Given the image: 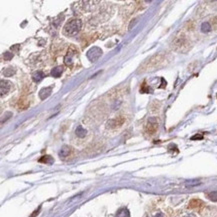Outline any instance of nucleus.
Here are the masks:
<instances>
[{
	"instance_id": "nucleus-1",
	"label": "nucleus",
	"mask_w": 217,
	"mask_h": 217,
	"mask_svg": "<svg viewBox=\"0 0 217 217\" xmlns=\"http://www.w3.org/2000/svg\"><path fill=\"white\" fill-rule=\"evenodd\" d=\"M82 23L79 19H73V20L67 22L66 25L64 26V33L66 35H74L79 32Z\"/></svg>"
},
{
	"instance_id": "nucleus-2",
	"label": "nucleus",
	"mask_w": 217,
	"mask_h": 217,
	"mask_svg": "<svg viewBox=\"0 0 217 217\" xmlns=\"http://www.w3.org/2000/svg\"><path fill=\"white\" fill-rule=\"evenodd\" d=\"M157 129H158L157 119L154 117L150 118V119L148 120L147 124H146V132L148 134H150V135H152V134H154L156 131H157Z\"/></svg>"
},
{
	"instance_id": "nucleus-3",
	"label": "nucleus",
	"mask_w": 217,
	"mask_h": 217,
	"mask_svg": "<svg viewBox=\"0 0 217 217\" xmlns=\"http://www.w3.org/2000/svg\"><path fill=\"white\" fill-rule=\"evenodd\" d=\"M102 54V50L98 47H93L90 50L87 52V58H88L90 61L95 62Z\"/></svg>"
},
{
	"instance_id": "nucleus-4",
	"label": "nucleus",
	"mask_w": 217,
	"mask_h": 217,
	"mask_svg": "<svg viewBox=\"0 0 217 217\" xmlns=\"http://www.w3.org/2000/svg\"><path fill=\"white\" fill-rule=\"evenodd\" d=\"M125 119L123 116H120V117H117L115 118V119H112L110 121L108 122V126L111 128H116V127H120L123 123H124Z\"/></svg>"
},
{
	"instance_id": "nucleus-5",
	"label": "nucleus",
	"mask_w": 217,
	"mask_h": 217,
	"mask_svg": "<svg viewBox=\"0 0 217 217\" xmlns=\"http://www.w3.org/2000/svg\"><path fill=\"white\" fill-rule=\"evenodd\" d=\"M1 96L6 95L9 92L10 88H11V82L7 81V80H1Z\"/></svg>"
},
{
	"instance_id": "nucleus-6",
	"label": "nucleus",
	"mask_w": 217,
	"mask_h": 217,
	"mask_svg": "<svg viewBox=\"0 0 217 217\" xmlns=\"http://www.w3.org/2000/svg\"><path fill=\"white\" fill-rule=\"evenodd\" d=\"M51 91H52V87H45V88H43L41 91L39 92V96L41 99H45V98H47L49 95L51 94Z\"/></svg>"
},
{
	"instance_id": "nucleus-7",
	"label": "nucleus",
	"mask_w": 217,
	"mask_h": 217,
	"mask_svg": "<svg viewBox=\"0 0 217 217\" xmlns=\"http://www.w3.org/2000/svg\"><path fill=\"white\" fill-rule=\"evenodd\" d=\"M69 153H70V147L67 146V145H64V146L61 148V150L59 151V156L62 158H65L69 155Z\"/></svg>"
},
{
	"instance_id": "nucleus-8",
	"label": "nucleus",
	"mask_w": 217,
	"mask_h": 217,
	"mask_svg": "<svg viewBox=\"0 0 217 217\" xmlns=\"http://www.w3.org/2000/svg\"><path fill=\"white\" fill-rule=\"evenodd\" d=\"M74 54H75V52H72L71 50H69L68 51V54L65 56L64 61H65V64H66L67 66H71V65H72V57H73Z\"/></svg>"
},
{
	"instance_id": "nucleus-9",
	"label": "nucleus",
	"mask_w": 217,
	"mask_h": 217,
	"mask_svg": "<svg viewBox=\"0 0 217 217\" xmlns=\"http://www.w3.org/2000/svg\"><path fill=\"white\" fill-rule=\"evenodd\" d=\"M44 77V73L42 72V71H36V72H34L32 74V78H33V80L35 82H39L43 79Z\"/></svg>"
},
{
	"instance_id": "nucleus-10",
	"label": "nucleus",
	"mask_w": 217,
	"mask_h": 217,
	"mask_svg": "<svg viewBox=\"0 0 217 217\" xmlns=\"http://www.w3.org/2000/svg\"><path fill=\"white\" fill-rule=\"evenodd\" d=\"M62 72H63V67L62 66H57L51 71V75L53 76V77H60V75L62 74Z\"/></svg>"
},
{
	"instance_id": "nucleus-11",
	"label": "nucleus",
	"mask_w": 217,
	"mask_h": 217,
	"mask_svg": "<svg viewBox=\"0 0 217 217\" xmlns=\"http://www.w3.org/2000/svg\"><path fill=\"white\" fill-rule=\"evenodd\" d=\"M75 133H76V135H77L78 137H80V138H83V137H85V135H86V130L82 127V126L79 125L77 128H76V131H75Z\"/></svg>"
},
{
	"instance_id": "nucleus-12",
	"label": "nucleus",
	"mask_w": 217,
	"mask_h": 217,
	"mask_svg": "<svg viewBox=\"0 0 217 217\" xmlns=\"http://www.w3.org/2000/svg\"><path fill=\"white\" fill-rule=\"evenodd\" d=\"M115 217H130V215H129V211L126 209V208H121V209L117 212Z\"/></svg>"
},
{
	"instance_id": "nucleus-13",
	"label": "nucleus",
	"mask_w": 217,
	"mask_h": 217,
	"mask_svg": "<svg viewBox=\"0 0 217 217\" xmlns=\"http://www.w3.org/2000/svg\"><path fill=\"white\" fill-rule=\"evenodd\" d=\"M28 106H29V101H27L26 99H23V98L19 100V102H18L19 109H22V110H24V109H26Z\"/></svg>"
},
{
	"instance_id": "nucleus-14",
	"label": "nucleus",
	"mask_w": 217,
	"mask_h": 217,
	"mask_svg": "<svg viewBox=\"0 0 217 217\" xmlns=\"http://www.w3.org/2000/svg\"><path fill=\"white\" fill-rule=\"evenodd\" d=\"M14 72H15L14 68L9 67V68H6V69H5V70L3 71V74H4L5 77H10V76L14 74Z\"/></svg>"
},
{
	"instance_id": "nucleus-15",
	"label": "nucleus",
	"mask_w": 217,
	"mask_h": 217,
	"mask_svg": "<svg viewBox=\"0 0 217 217\" xmlns=\"http://www.w3.org/2000/svg\"><path fill=\"white\" fill-rule=\"evenodd\" d=\"M39 162H43V163H48V164H50L53 162V159H52V157H50V156H43V157H41L39 159Z\"/></svg>"
},
{
	"instance_id": "nucleus-16",
	"label": "nucleus",
	"mask_w": 217,
	"mask_h": 217,
	"mask_svg": "<svg viewBox=\"0 0 217 217\" xmlns=\"http://www.w3.org/2000/svg\"><path fill=\"white\" fill-rule=\"evenodd\" d=\"M208 198L210 200H212V201H217V191H212V192H209V193L207 194Z\"/></svg>"
},
{
	"instance_id": "nucleus-17",
	"label": "nucleus",
	"mask_w": 217,
	"mask_h": 217,
	"mask_svg": "<svg viewBox=\"0 0 217 217\" xmlns=\"http://www.w3.org/2000/svg\"><path fill=\"white\" fill-rule=\"evenodd\" d=\"M201 29H202V31H203V32H207V31H209V30L211 29L210 24L208 23V22L203 23V24H202V26H201Z\"/></svg>"
},
{
	"instance_id": "nucleus-18",
	"label": "nucleus",
	"mask_w": 217,
	"mask_h": 217,
	"mask_svg": "<svg viewBox=\"0 0 217 217\" xmlns=\"http://www.w3.org/2000/svg\"><path fill=\"white\" fill-rule=\"evenodd\" d=\"M13 57V53H10V52H5L4 54V58L6 60H10Z\"/></svg>"
},
{
	"instance_id": "nucleus-19",
	"label": "nucleus",
	"mask_w": 217,
	"mask_h": 217,
	"mask_svg": "<svg viewBox=\"0 0 217 217\" xmlns=\"http://www.w3.org/2000/svg\"><path fill=\"white\" fill-rule=\"evenodd\" d=\"M203 138V136L202 135H195L193 137H191V139L192 140H195V139H202Z\"/></svg>"
},
{
	"instance_id": "nucleus-20",
	"label": "nucleus",
	"mask_w": 217,
	"mask_h": 217,
	"mask_svg": "<svg viewBox=\"0 0 217 217\" xmlns=\"http://www.w3.org/2000/svg\"><path fill=\"white\" fill-rule=\"evenodd\" d=\"M153 217H164V216H163V214H162V213H157V214H155Z\"/></svg>"
},
{
	"instance_id": "nucleus-21",
	"label": "nucleus",
	"mask_w": 217,
	"mask_h": 217,
	"mask_svg": "<svg viewBox=\"0 0 217 217\" xmlns=\"http://www.w3.org/2000/svg\"><path fill=\"white\" fill-rule=\"evenodd\" d=\"M39 209H40V208H39ZM39 209H38V210H36V211H35V212H34L33 214H32V216H31V217H34L35 215H36V214L38 213V211H39Z\"/></svg>"
},
{
	"instance_id": "nucleus-22",
	"label": "nucleus",
	"mask_w": 217,
	"mask_h": 217,
	"mask_svg": "<svg viewBox=\"0 0 217 217\" xmlns=\"http://www.w3.org/2000/svg\"><path fill=\"white\" fill-rule=\"evenodd\" d=\"M185 217H195L194 215H192V214H189V215H186Z\"/></svg>"
}]
</instances>
